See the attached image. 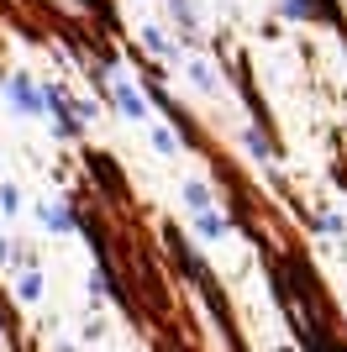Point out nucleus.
I'll list each match as a JSON object with an SVG mask.
<instances>
[{
	"label": "nucleus",
	"mask_w": 347,
	"mask_h": 352,
	"mask_svg": "<svg viewBox=\"0 0 347 352\" xmlns=\"http://www.w3.org/2000/svg\"><path fill=\"white\" fill-rule=\"evenodd\" d=\"M6 105H11V116L37 121V116H43V85H37V79H32L27 69L6 74Z\"/></svg>",
	"instance_id": "nucleus-1"
},
{
	"label": "nucleus",
	"mask_w": 347,
	"mask_h": 352,
	"mask_svg": "<svg viewBox=\"0 0 347 352\" xmlns=\"http://www.w3.org/2000/svg\"><path fill=\"white\" fill-rule=\"evenodd\" d=\"M43 116H53L58 137H79L85 126L74 121V105H69V89L63 85H43Z\"/></svg>",
	"instance_id": "nucleus-2"
},
{
	"label": "nucleus",
	"mask_w": 347,
	"mask_h": 352,
	"mask_svg": "<svg viewBox=\"0 0 347 352\" xmlns=\"http://www.w3.org/2000/svg\"><path fill=\"white\" fill-rule=\"evenodd\" d=\"M111 100H116V111H121L127 121H153V100H147L143 85H132V79H116Z\"/></svg>",
	"instance_id": "nucleus-3"
},
{
	"label": "nucleus",
	"mask_w": 347,
	"mask_h": 352,
	"mask_svg": "<svg viewBox=\"0 0 347 352\" xmlns=\"http://www.w3.org/2000/svg\"><path fill=\"white\" fill-rule=\"evenodd\" d=\"M37 221H43V232H48V236L79 232V216H74L69 200H37Z\"/></svg>",
	"instance_id": "nucleus-4"
},
{
	"label": "nucleus",
	"mask_w": 347,
	"mask_h": 352,
	"mask_svg": "<svg viewBox=\"0 0 347 352\" xmlns=\"http://www.w3.org/2000/svg\"><path fill=\"white\" fill-rule=\"evenodd\" d=\"M169 21H174V32H179V47L200 37V6H195V0H169Z\"/></svg>",
	"instance_id": "nucleus-5"
},
{
	"label": "nucleus",
	"mask_w": 347,
	"mask_h": 352,
	"mask_svg": "<svg viewBox=\"0 0 347 352\" xmlns=\"http://www.w3.org/2000/svg\"><path fill=\"white\" fill-rule=\"evenodd\" d=\"M137 43H143L147 53H158L163 63H179V58H185V47L174 43V37H169L163 27H143V32H137Z\"/></svg>",
	"instance_id": "nucleus-6"
},
{
	"label": "nucleus",
	"mask_w": 347,
	"mask_h": 352,
	"mask_svg": "<svg viewBox=\"0 0 347 352\" xmlns=\"http://www.w3.org/2000/svg\"><path fill=\"white\" fill-rule=\"evenodd\" d=\"M179 69H185V79L200 89V95H221V79H216V69L205 58H179Z\"/></svg>",
	"instance_id": "nucleus-7"
},
{
	"label": "nucleus",
	"mask_w": 347,
	"mask_h": 352,
	"mask_svg": "<svg viewBox=\"0 0 347 352\" xmlns=\"http://www.w3.org/2000/svg\"><path fill=\"white\" fill-rule=\"evenodd\" d=\"M195 236H200V242H227V236H231V216H221V210H200V216H195Z\"/></svg>",
	"instance_id": "nucleus-8"
},
{
	"label": "nucleus",
	"mask_w": 347,
	"mask_h": 352,
	"mask_svg": "<svg viewBox=\"0 0 347 352\" xmlns=\"http://www.w3.org/2000/svg\"><path fill=\"white\" fill-rule=\"evenodd\" d=\"M147 142H153L158 158H174V153H179V132H174L169 121H147Z\"/></svg>",
	"instance_id": "nucleus-9"
},
{
	"label": "nucleus",
	"mask_w": 347,
	"mask_h": 352,
	"mask_svg": "<svg viewBox=\"0 0 347 352\" xmlns=\"http://www.w3.org/2000/svg\"><path fill=\"white\" fill-rule=\"evenodd\" d=\"M185 210H189V216L216 210V195H211V184H205V179H189V184H185Z\"/></svg>",
	"instance_id": "nucleus-10"
},
{
	"label": "nucleus",
	"mask_w": 347,
	"mask_h": 352,
	"mask_svg": "<svg viewBox=\"0 0 347 352\" xmlns=\"http://www.w3.org/2000/svg\"><path fill=\"white\" fill-rule=\"evenodd\" d=\"M16 294H21L27 305H37V300H43V268H16Z\"/></svg>",
	"instance_id": "nucleus-11"
},
{
	"label": "nucleus",
	"mask_w": 347,
	"mask_h": 352,
	"mask_svg": "<svg viewBox=\"0 0 347 352\" xmlns=\"http://www.w3.org/2000/svg\"><path fill=\"white\" fill-rule=\"evenodd\" d=\"M242 147H247V158H253V163H269V158H274V142H269L258 126H247V132H242Z\"/></svg>",
	"instance_id": "nucleus-12"
},
{
	"label": "nucleus",
	"mask_w": 347,
	"mask_h": 352,
	"mask_svg": "<svg viewBox=\"0 0 347 352\" xmlns=\"http://www.w3.org/2000/svg\"><path fill=\"white\" fill-rule=\"evenodd\" d=\"M21 206H27V195L16 184H0V216H21Z\"/></svg>",
	"instance_id": "nucleus-13"
},
{
	"label": "nucleus",
	"mask_w": 347,
	"mask_h": 352,
	"mask_svg": "<svg viewBox=\"0 0 347 352\" xmlns=\"http://www.w3.org/2000/svg\"><path fill=\"white\" fill-rule=\"evenodd\" d=\"M69 105H74V121H79V126L101 116V100H85V95H69Z\"/></svg>",
	"instance_id": "nucleus-14"
}]
</instances>
